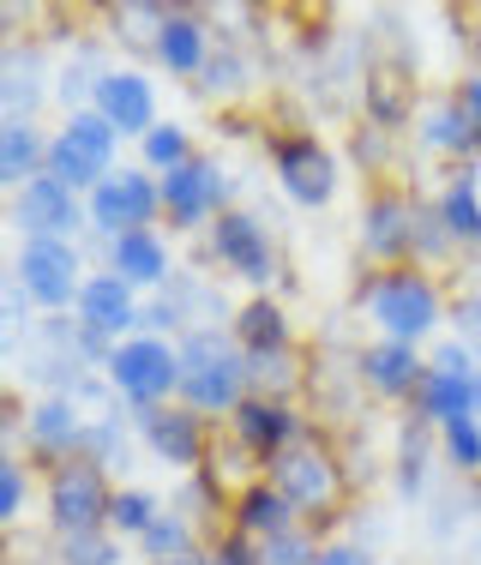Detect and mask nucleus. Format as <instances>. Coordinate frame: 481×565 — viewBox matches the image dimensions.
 Masks as SVG:
<instances>
[{
	"mask_svg": "<svg viewBox=\"0 0 481 565\" xmlns=\"http://www.w3.org/2000/svg\"><path fill=\"white\" fill-rule=\"evenodd\" d=\"M265 157H271V181L296 211H331L343 193V151L319 139L313 127H271L265 132Z\"/></svg>",
	"mask_w": 481,
	"mask_h": 565,
	"instance_id": "obj_4",
	"label": "nucleus"
},
{
	"mask_svg": "<svg viewBox=\"0 0 481 565\" xmlns=\"http://www.w3.org/2000/svg\"><path fill=\"white\" fill-rule=\"evenodd\" d=\"M416 151L427 157V163H439V169H475L481 163V132H475V120L463 115V103L451 97V90H439V97H427L421 103V115H416Z\"/></svg>",
	"mask_w": 481,
	"mask_h": 565,
	"instance_id": "obj_19",
	"label": "nucleus"
},
{
	"mask_svg": "<svg viewBox=\"0 0 481 565\" xmlns=\"http://www.w3.org/2000/svg\"><path fill=\"white\" fill-rule=\"evenodd\" d=\"M163 19H169V0H109V7H97L103 36L120 49H132V55H151Z\"/></svg>",
	"mask_w": 481,
	"mask_h": 565,
	"instance_id": "obj_33",
	"label": "nucleus"
},
{
	"mask_svg": "<svg viewBox=\"0 0 481 565\" xmlns=\"http://www.w3.org/2000/svg\"><path fill=\"white\" fill-rule=\"evenodd\" d=\"M439 463H446L458 481H475L481 476V422H475V415L439 427Z\"/></svg>",
	"mask_w": 481,
	"mask_h": 565,
	"instance_id": "obj_41",
	"label": "nucleus"
},
{
	"mask_svg": "<svg viewBox=\"0 0 481 565\" xmlns=\"http://www.w3.org/2000/svg\"><path fill=\"white\" fill-rule=\"evenodd\" d=\"M73 319L85 331H97V338H109V343H127V338H139V326H145V295L132 289V282H120L115 271H90Z\"/></svg>",
	"mask_w": 481,
	"mask_h": 565,
	"instance_id": "obj_24",
	"label": "nucleus"
},
{
	"mask_svg": "<svg viewBox=\"0 0 481 565\" xmlns=\"http://www.w3.org/2000/svg\"><path fill=\"white\" fill-rule=\"evenodd\" d=\"M31 493H43V469H36L24 451H0V523H7V530L24 523Z\"/></svg>",
	"mask_w": 481,
	"mask_h": 565,
	"instance_id": "obj_40",
	"label": "nucleus"
},
{
	"mask_svg": "<svg viewBox=\"0 0 481 565\" xmlns=\"http://www.w3.org/2000/svg\"><path fill=\"white\" fill-rule=\"evenodd\" d=\"M409 415L427 422V427H451V422H463V415H475V373H470V380H458V373H434V367H427V380H421L416 403H409Z\"/></svg>",
	"mask_w": 481,
	"mask_h": 565,
	"instance_id": "obj_35",
	"label": "nucleus"
},
{
	"mask_svg": "<svg viewBox=\"0 0 481 565\" xmlns=\"http://www.w3.org/2000/svg\"><path fill=\"white\" fill-rule=\"evenodd\" d=\"M427 367H434V373H458V380L481 373V367H475V355H470V349H463L458 338H451V331H446V338H439L434 349H427Z\"/></svg>",
	"mask_w": 481,
	"mask_h": 565,
	"instance_id": "obj_47",
	"label": "nucleus"
},
{
	"mask_svg": "<svg viewBox=\"0 0 481 565\" xmlns=\"http://www.w3.org/2000/svg\"><path fill=\"white\" fill-rule=\"evenodd\" d=\"M307 427H313V409H307V403H277V397H247L240 403V409L229 415V422H223V434L235 439L240 451L253 457V463H271L277 451H289L296 446V439L307 434Z\"/></svg>",
	"mask_w": 481,
	"mask_h": 565,
	"instance_id": "obj_17",
	"label": "nucleus"
},
{
	"mask_svg": "<svg viewBox=\"0 0 481 565\" xmlns=\"http://www.w3.org/2000/svg\"><path fill=\"white\" fill-rule=\"evenodd\" d=\"M199 247H205V259L223 271V282H240L247 295H277V282L289 277L284 271V247H277L271 223H265L259 211H247V205L223 211Z\"/></svg>",
	"mask_w": 481,
	"mask_h": 565,
	"instance_id": "obj_6",
	"label": "nucleus"
},
{
	"mask_svg": "<svg viewBox=\"0 0 481 565\" xmlns=\"http://www.w3.org/2000/svg\"><path fill=\"white\" fill-rule=\"evenodd\" d=\"M193 157H199V132L186 127V120H169V115L157 120L139 145H132V163L151 169L157 181H163V174H175V169H186Z\"/></svg>",
	"mask_w": 481,
	"mask_h": 565,
	"instance_id": "obj_37",
	"label": "nucleus"
},
{
	"mask_svg": "<svg viewBox=\"0 0 481 565\" xmlns=\"http://www.w3.org/2000/svg\"><path fill=\"white\" fill-rule=\"evenodd\" d=\"M319 542H325L319 530L296 523V530H284V535H271V542H259V565H313V559H319Z\"/></svg>",
	"mask_w": 481,
	"mask_h": 565,
	"instance_id": "obj_43",
	"label": "nucleus"
},
{
	"mask_svg": "<svg viewBox=\"0 0 481 565\" xmlns=\"http://www.w3.org/2000/svg\"><path fill=\"white\" fill-rule=\"evenodd\" d=\"M253 43H259V31H247V36H240V31H217L211 66L199 73V85H193L199 97L211 103V109L229 115L235 103H247L253 90H259V73H265V66H259V55H253Z\"/></svg>",
	"mask_w": 481,
	"mask_h": 565,
	"instance_id": "obj_22",
	"label": "nucleus"
},
{
	"mask_svg": "<svg viewBox=\"0 0 481 565\" xmlns=\"http://www.w3.org/2000/svg\"><path fill=\"white\" fill-rule=\"evenodd\" d=\"M103 271H115L120 282H132L139 295H163L175 282V247L163 228H132L103 247Z\"/></svg>",
	"mask_w": 481,
	"mask_h": 565,
	"instance_id": "obj_26",
	"label": "nucleus"
},
{
	"mask_svg": "<svg viewBox=\"0 0 481 565\" xmlns=\"http://www.w3.org/2000/svg\"><path fill=\"white\" fill-rule=\"evenodd\" d=\"M7 228L19 241L31 235H55V241H85L90 235V211H85V193H73L55 174H36L31 186L7 193Z\"/></svg>",
	"mask_w": 481,
	"mask_h": 565,
	"instance_id": "obj_16",
	"label": "nucleus"
},
{
	"mask_svg": "<svg viewBox=\"0 0 481 565\" xmlns=\"http://www.w3.org/2000/svg\"><path fill=\"white\" fill-rule=\"evenodd\" d=\"M55 55L43 31H24L0 43V120H43L55 103Z\"/></svg>",
	"mask_w": 481,
	"mask_h": 565,
	"instance_id": "obj_15",
	"label": "nucleus"
},
{
	"mask_svg": "<svg viewBox=\"0 0 481 565\" xmlns=\"http://www.w3.org/2000/svg\"><path fill=\"white\" fill-rule=\"evenodd\" d=\"M103 380L115 385L120 409H132V415L163 409V403H181V343L139 331V338H127V343L109 355Z\"/></svg>",
	"mask_w": 481,
	"mask_h": 565,
	"instance_id": "obj_10",
	"label": "nucleus"
},
{
	"mask_svg": "<svg viewBox=\"0 0 481 565\" xmlns=\"http://www.w3.org/2000/svg\"><path fill=\"white\" fill-rule=\"evenodd\" d=\"M169 565H217V559H211V547H199V554H186V559H169Z\"/></svg>",
	"mask_w": 481,
	"mask_h": 565,
	"instance_id": "obj_49",
	"label": "nucleus"
},
{
	"mask_svg": "<svg viewBox=\"0 0 481 565\" xmlns=\"http://www.w3.org/2000/svg\"><path fill=\"white\" fill-rule=\"evenodd\" d=\"M416 217H421L416 186H404V181L367 186L361 217H355L361 271H397V265H416Z\"/></svg>",
	"mask_w": 481,
	"mask_h": 565,
	"instance_id": "obj_8",
	"label": "nucleus"
},
{
	"mask_svg": "<svg viewBox=\"0 0 481 565\" xmlns=\"http://www.w3.org/2000/svg\"><path fill=\"white\" fill-rule=\"evenodd\" d=\"M211 559H217V565H259V542L223 523V530L211 535Z\"/></svg>",
	"mask_w": 481,
	"mask_h": 565,
	"instance_id": "obj_46",
	"label": "nucleus"
},
{
	"mask_svg": "<svg viewBox=\"0 0 481 565\" xmlns=\"http://www.w3.org/2000/svg\"><path fill=\"white\" fill-rule=\"evenodd\" d=\"M85 434L90 415L73 397H24L19 385L7 392V451H24L43 476L55 463L85 457Z\"/></svg>",
	"mask_w": 481,
	"mask_h": 565,
	"instance_id": "obj_5",
	"label": "nucleus"
},
{
	"mask_svg": "<svg viewBox=\"0 0 481 565\" xmlns=\"http://www.w3.org/2000/svg\"><path fill=\"white\" fill-rule=\"evenodd\" d=\"M235 343L247 349V355H271V349H301V331H296V313H289V301H277V295H240L235 307Z\"/></svg>",
	"mask_w": 481,
	"mask_h": 565,
	"instance_id": "obj_28",
	"label": "nucleus"
},
{
	"mask_svg": "<svg viewBox=\"0 0 481 565\" xmlns=\"http://www.w3.org/2000/svg\"><path fill=\"white\" fill-rule=\"evenodd\" d=\"M85 211H90V235H103V241H120L132 228H163V181L139 163H120L85 199Z\"/></svg>",
	"mask_w": 481,
	"mask_h": 565,
	"instance_id": "obj_14",
	"label": "nucleus"
},
{
	"mask_svg": "<svg viewBox=\"0 0 481 565\" xmlns=\"http://www.w3.org/2000/svg\"><path fill=\"white\" fill-rule=\"evenodd\" d=\"M434 211H439V223H446V235L458 241V253H475L481 259V181H475V169L439 174Z\"/></svg>",
	"mask_w": 481,
	"mask_h": 565,
	"instance_id": "obj_29",
	"label": "nucleus"
},
{
	"mask_svg": "<svg viewBox=\"0 0 481 565\" xmlns=\"http://www.w3.org/2000/svg\"><path fill=\"white\" fill-rule=\"evenodd\" d=\"M355 373H361V392H367V403H385V409H404L409 415V403H416L421 380H427V349L367 338V343L355 349Z\"/></svg>",
	"mask_w": 481,
	"mask_h": 565,
	"instance_id": "obj_18",
	"label": "nucleus"
},
{
	"mask_svg": "<svg viewBox=\"0 0 481 565\" xmlns=\"http://www.w3.org/2000/svg\"><path fill=\"white\" fill-rule=\"evenodd\" d=\"M49 145H55V132L43 120H0V186L19 193L36 174H49Z\"/></svg>",
	"mask_w": 481,
	"mask_h": 565,
	"instance_id": "obj_30",
	"label": "nucleus"
},
{
	"mask_svg": "<svg viewBox=\"0 0 481 565\" xmlns=\"http://www.w3.org/2000/svg\"><path fill=\"white\" fill-rule=\"evenodd\" d=\"M115 469H103L97 457H73V463H55L43 476V530L55 542H73V535H103L109 530V505H115Z\"/></svg>",
	"mask_w": 481,
	"mask_h": 565,
	"instance_id": "obj_7",
	"label": "nucleus"
},
{
	"mask_svg": "<svg viewBox=\"0 0 481 565\" xmlns=\"http://www.w3.org/2000/svg\"><path fill=\"white\" fill-rule=\"evenodd\" d=\"M115 66H109V36L103 31H85L73 49L61 55L55 66V109L61 115H85L90 103H97V85L109 78Z\"/></svg>",
	"mask_w": 481,
	"mask_h": 565,
	"instance_id": "obj_27",
	"label": "nucleus"
},
{
	"mask_svg": "<svg viewBox=\"0 0 481 565\" xmlns=\"http://www.w3.org/2000/svg\"><path fill=\"white\" fill-rule=\"evenodd\" d=\"M90 109L109 120L127 145H139L145 132L163 120V109H157V78L145 73V66H115V73L97 85V103H90Z\"/></svg>",
	"mask_w": 481,
	"mask_h": 565,
	"instance_id": "obj_23",
	"label": "nucleus"
},
{
	"mask_svg": "<svg viewBox=\"0 0 481 565\" xmlns=\"http://www.w3.org/2000/svg\"><path fill=\"white\" fill-rule=\"evenodd\" d=\"M296 523H301L296 505H289L265 476H253V481H240V488H235V500H229V530L253 535V542H271V535L296 530Z\"/></svg>",
	"mask_w": 481,
	"mask_h": 565,
	"instance_id": "obj_31",
	"label": "nucleus"
},
{
	"mask_svg": "<svg viewBox=\"0 0 481 565\" xmlns=\"http://www.w3.org/2000/svg\"><path fill=\"white\" fill-rule=\"evenodd\" d=\"M427 90L416 78V66H397V61H373L367 78H361V120H373V127L385 132H416V115H421Z\"/></svg>",
	"mask_w": 481,
	"mask_h": 565,
	"instance_id": "obj_21",
	"label": "nucleus"
},
{
	"mask_svg": "<svg viewBox=\"0 0 481 565\" xmlns=\"http://www.w3.org/2000/svg\"><path fill=\"white\" fill-rule=\"evenodd\" d=\"M139 422V446L151 463L175 469V476H199V469L211 463V451H217V422H205L199 409H186V403H163V409H145L132 415Z\"/></svg>",
	"mask_w": 481,
	"mask_h": 565,
	"instance_id": "obj_13",
	"label": "nucleus"
},
{
	"mask_svg": "<svg viewBox=\"0 0 481 565\" xmlns=\"http://www.w3.org/2000/svg\"><path fill=\"white\" fill-rule=\"evenodd\" d=\"M475 422H481V373H475Z\"/></svg>",
	"mask_w": 481,
	"mask_h": 565,
	"instance_id": "obj_50",
	"label": "nucleus"
},
{
	"mask_svg": "<svg viewBox=\"0 0 481 565\" xmlns=\"http://www.w3.org/2000/svg\"><path fill=\"white\" fill-rule=\"evenodd\" d=\"M253 397L247 380V349L235 331H186L181 338V403L199 409L205 422H229L240 403Z\"/></svg>",
	"mask_w": 481,
	"mask_h": 565,
	"instance_id": "obj_3",
	"label": "nucleus"
},
{
	"mask_svg": "<svg viewBox=\"0 0 481 565\" xmlns=\"http://www.w3.org/2000/svg\"><path fill=\"white\" fill-rule=\"evenodd\" d=\"M434 463H439V427L416 422V415H397V427H392V463H385L397 500H409V505L434 500Z\"/></svg>",
	"mask_w": 481,
	"mask_h": 565,
	"instance_id": "obj_25",
	"label": "nucleus"
},
{
	"mask_svg": "<svg viewBox=\"0 0 481 565\" xmlns=\"http://www.w3.org/2000/svg\"><path fill=\"white\" fill-rule=\"evenodd\" d=\"M120 151H127V139H120V132H115L97 109L61 115V120H55V145H49V174H55V181H66L73 193L90 199L120 163H127Z\"/></svg>",
	"mask_w": 481,
	"mask_h": 565,
	"instance_id": "obj_11",
	"label": "nucleus"
},
{
	"mask_svg": "<svg viewBox=\"0 0 481 565\" xmlns=\"http://www.w3.org/2000/svg\"><path fill=\"white\" fill-rule=\"evenodd\" d=\"M355 313L367 319L373 338L434 349L451 331V289L439 271L397 265V271H361L355 277Z\"/></svg>",
	"mask_w": 481,
	"mask_h": 565,
	"instance_id": "obj_2",
	"label": "nucleus"
},
{
	"mask_svg": "<svg viewBox=\"0 0 481 565\" xmlns=\"http://www.w3.org/2000/svg\"><path fill=\"white\" fill-rule=\"evenodd\" d=\"M451 338L470 349L475 367H481V289H458V295H451Z\"/></svg>",
	"mask_w": 481,
	"mask_h": 565,
	"instance_id": "obj_44",
	"label": "nucleus"
},
{
	"mask_svg": "<svg viewBox=\"0 0 481 565\" xmlns=\"http://www.w3.org/2000/svg\"><path fill=\"white\" fill-rule=\"evenodd\" d=\"M12 277H19V289L36 301V313L43 319H61L78 307V295H85L90 282V265H85V247L78 241H55V235H31L12 247Z\"/></svg>",
	"mask_w": 481,
	"mask_h": 565,
	"instance_id": "obj_9",
	"label": "nucleus"
},
{
	"mask_svg": "<svg viewBox=\"0 0 481 565\" xmlns=\"http://www.w3.org/2000/svg\"><path fill=\"white\" fill-rule=\"evenodd\" d=\"M265 481L296 505V518L319 535H338V523L350 518L355 505V463H350V446H343L331 427H307L289 451H277L265 463Z\"/></svg>",
	"mask_w": 481,
	"mask_h": 565,
	"instance_id": "obj_1",
	"label": "nucleus"
},
{
	"mask_svg": "<svg viewBox=\"0 0 481 565\" xmlns=\"http://www.w3.org/2000/svg\"><path fill=\"white\" fill-rule=\"evenodd\" d=\"M380 565H397V559H380Z\"/></svg>",
	"mask_w": 481,
	"mask_h": 565,
	"instance_id": "obj_52",
	"label": "nucleus"
},
{
	"mask_svg": "<svg viewBox=\"0 0 481 565\" xmlns=\"http://www.w3.org/2000/svg\"><path fill=\"white\" fill-rule=\"evenodd\" d=\"M211 49H217V19H211V7H169L151 61L163 66L169 78H181V85L193 90L199 73L211 66Z\"/></svg>",
	"mask_w": 481,
	"mask_h": 565,
	"instance_id": "obj_20",
	"label": "nucleus"
},
{
	"mask_svg": "<svg viewBox=\"0 0 481 565\" xmlns=\"http://www.w3.org/2000/svg\"><path fill=\"white\" fill-rule=\"evenodd\" d=\"M139 422H132V409H103V415H90V434H85V457H97L103 469H115V476H127L132 469V457H139Z\"/></svg>",
	"mask_w": 481,
	"mask_h": 565,
	"instance_id": "obj_36",
	"label": "nucleus"
},
{
	"mask_svg": "<svg viewBox=\"0 0 481 565\" xmlns=\"http://www.w3.org/2000/svg\"><path fill=\"white\" fill-rule=\"evenodd\" d=\"M470 488H475V500H481V476H475V481H470Z\"/></svg>",
	"mask_w": 481,
	"mask_h": 565,
	"instance_id": "obj_51",
	"label": "nucleus"
},
{
	"mask_svg": "<svg viewBox=\"0 0 481 565\" xmlns=\"http://www.w3.org/2000/svg\"><path fill=\"white\" fill-rule=\"evenodd\" d=\"M451 97L463 103V115H470V120H475V132H481V66H463L458 85H451Z\"/></svg>",
	"mask_w": 481,
	"mask_h": 565,
	"instance_id": "obj_48",
	"label": "nucleus"
},
{
	"mask_svg": "<svg viewBox=\"0 0 481 565\" xmlns=\"http://www.w3.org/2000/svg\"><path fill=\"white\" fill-rule=\"evenodd\" d=\"M247 380H253V397L307 403V385H313V355H307V349H271V355H247Z\"/></svg>",
	"mask_w": 481,
	"mask_h": 565,
	"instance_id": "obj_32",
	"label": "nucleus"
},
{
	"mask_svg": "<svg viewBox=\"0 0 481 565\" xmlns=\"http://www.w3.org/2000/svg\"><path fill=\"white\" fill-rule=\"evenodd\" d=\"M199 547H211V535L199 530V518H186L181 505H163V518H157L139 542H132V554H139L145 565H169V559L199 554Z\"/></svg>",
	"mask_w": 481,
	"mask_h": 565,
	"instance_id": "obj_34",
	"label": "nucleus"
},
{
	"mask_svg": "<svg viewBox=\"0 0 481 565\" xmlns=\"http://www.w3.org/2000/svg\"><path fill=\"white\" fill-rule=\"evenodd\" d=\"M163 505H169V500H163L157 488H145V481H120V488H115V505H109V535H120V542L132 547L157 518H163Z\"/></svg>",
	"mask_w": 481,
	"mask_h": 565,
	"instance_id": "obj_39",
	"label": "nucleus"
},
{
	"mask_svg": "<svg viewBox=\"0 0 481 565\" xmlns=\"http://www.w3.org/2000/svg\"><path fill=\"white\" fill-rule=\"evenodd\" d=\"M55 565H127V542L120 535H73V542H55Z\"/></svg>",
	"mask_w": 481,
	"mask_h": 565,
	"instance_id": "obj_42",
	"label": "nucleus"
},
{
	"mask_svg": "<svg viewBox=\"0 0 481 565\" xmlns=\"http://www.w3.org/2000/svg\"><path fill=\"white\" fill-rule=\"evenodd\" d=\"M240 199H235V174L223 157H211V151H199L186 169L175 174H163V223L175 228V235H199L205 241L211 235V223L223 217V211H235Z\"/></svg>",
	"mask_w": 481,
	"mask_h": 565,
	"instance_id": "obj_12",
	"label": "nucleus"
},
{
	"mask_svg": "<svg viewBox=\"0 0 481 565\" xmlns=\"http://www.w3.org/2000/svg\"><path fill=\"white\" fill-rule=\"evenodd\" d=\"M313 565H380V554H373L367 542H355V535H325V542H319V559Z\"/></svg>",
	"mask_w": 481,
	"mask_h": 565,
	"instance_id": "obj_45",
	"label": "nucleus"
},
{
	"mask_svg": "<svg viewBox=\"0 0 481 565\" xmlns=\"http://www.w3.org/2000/svg\"><path fill=\"white\" fill-rule=\"evenodd\" d=\"M343 163H350L355 174H367L373 186L397 181V132L373 127V120H355L350 139H343Z\"/></svg>",
	"mask_w": 481,
	"mask_h": 565,
	"instance_id": "obj_38",
	"label": "nucleus"
}]
</instances>
